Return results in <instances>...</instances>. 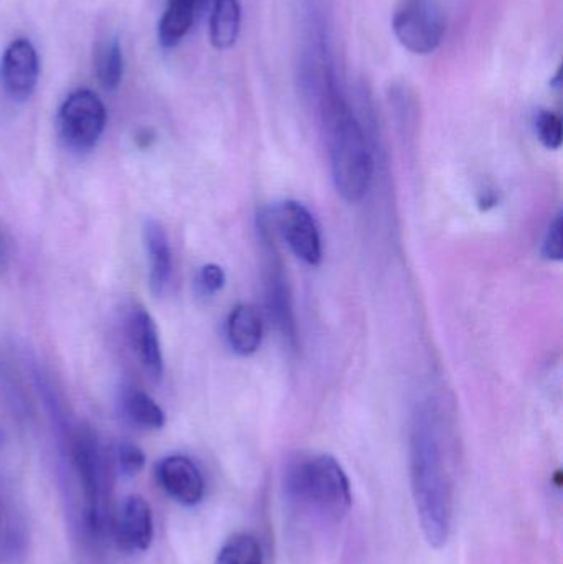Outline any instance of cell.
I'll use <instances>...</instances> for the list:
<instances>
[{
  "mask_svg": "<svg viewBox=\"0 0 563 564\" xmlns=\"http://www.w3.org/2000/svg\"><path fill=\"white\" fill-rule=\"evenodd\" d=\"M410 482L426 542L442 549L452 535L455 499L445 421L439 406L425 403L410 431Z\"/></svg>",
  "mask_w": 563,
  "mask_h": 564,
  "instance_id": "cell-1",
  "label": "cell"
},
{
  "mask_svg": "<svg viewBox=\"0 0 563 564\" xmlns=\"http://www.w3.org/2000/svg\"><path fill=\"white\" fill-rule=\"evenodd\" d=\"M320 109L337 194L357 204L372 185L376 164L362 124L327 72L321 73Z\"/></svg>",
  "mask_w": 563,
  "mask_h": 564,
  "instance_id": "cell-2",
  "label": "cell"
},
{
  "mask_svg": "<svg viewBox=\"0 0 563 564\" xmlns=\"http://www.w3.org/2000/svg\"><path fill=\"white\" fill-rule=\"evenodd\" d=\"M284 492L294 507L326 522H340L353 506L349 477L329 454L291 463L284 474Z\"/></svg>",
  "mask_w": 563,
  "mask_h": 564,
  "instance_id": "cell-3",
  "label": "cell"
},
{
  "mask_svg": "<svg viewBox=\"0 0 563 564\" xmlns=\"http://www.w3.org/2000/svg\"><path fill=\"white\" fill-rule=\"evenodd\" d=\"M392 29L397 40L415 55H430L442 45L446 20L440 0H402Z\"/></svg>",
  "mask_w": 563,
  "mask_h": 564,
  "instance_id": "cell-4",
  "label": "cell"
},
{
  "mask_svg": "<svg viewBox=\"0 0 563 564\" xmlns=\"http://www.w3.org/2000/svg\"><path fill=\"white\" fill-rule=\"evenodd\" d=\"M105 128V105L101 98L89 89H76L59 108V138L72 151H91L101 139Z\"/></svg>",
  "mask_w": 563,
  "mask_h": 564,
  "instance_id": "cell-5",
  "label": "cell"
},
{
  "mask_svg": "<svg viewBox=\"0 0 563 564\" xmlns=\"http://www.w3.org/2000/svg\"><path fill=\"white\" fill-rule=\"evenodd\" d=\"M274 225L294 254L310 267L323 261V241L316 220L300 202L286 200L274 210Z\"/></svg>",
  "mask_w": 563,
  "mask_h": 564,
  "instance_id": "cell-6",
  "label": "cell"
},
{
  "mask_svg": "<svg viewBox=\"0 0 563 564\" xmlns=\"http://www.w3.org/2000/svg\"><path fill=\"white\" fill-rule=\"evenodd\" d=\"M263 243L267 247V271H264V297H267L268 315L277 325L284 338L291 345H296L297 325L294 317L293 297H291L290 284L283 273V264L271 245L267 225L261 224Z\"/></svg>",
  "mask_w": 563,
  "mask_h": 564,
  "instance_id": "cell-7",
  "label": "cell"
},
{
  "mask_svg": "<svg viewBox=\"0 0 563 564\" xmlns=\"http://www.w3.org/2000/svg\"><path fill=\"white\" fill-rule=\"evenodd\" d=\"M73 456L85 487L86 510H88L89 525L99 529L101 525V494L105 486V463L101 449L91 431L83 430L76 434L73 443Z\"/></svg>",
  "mask_w": 563,
  "mask_h": 564,
  "instance_id": "cell-8",
  "label": "cell"
},
{
  "mask_svg": "<svg viewBox=\"0 0 563 564\" xmlns=\"http://www.w3.org/2000/svg\"><path fill=\"white\" fill-rule=\"evenodd\" d=\"M40 62L35 46L25 39L13 40L0 63V82L10 98L25 101L35 91Z\"/></svg>",
  "mask_w": 563,
  "mask_h": 564,
  "instance_id": "cell-9",
  "label": "cell"
},
{
  "mask_svg": "<svg viewBox=\"0 0 563 564\" xmlns=\"http://www.w3.org/2000/svg\"><path fill=\"white\" fill-rule=\"evenodd\" d=\"M158 479L169 497L185 507H194L204 499L205 484L194 460L185 456H169L158 466Z\"/></svg>",
  "mask_w": 563,
  "mask_h": 564,
  "instance_id": "cell-10",
  "label": "cell"
},
{
  "mask_svg": "<svg viewBox=\"0 0 563 564\" xmlns=\"http://www.w3.org/2000/svg\"><path fill=\"white\" fill-rule=\"evenodd\" d=\"M154 539L151 506L141 496L124 500L116 523V540L124 552H145Z\"/></svg>",
  "mask_w": 563,
  "mask_h": 564,
  "instance_id": "cell-11",
  "label": "cell"
},
{
  "mask_svg": "<svg viewBox=\"0 0 563 564\" xmlns=\"http://www.w3.org/2000/svg\"><path fill=\"white\" fill-rule=\"evenodd\" d=\"M128 334L145 373L154 380H161L164 375L161 338L154 318L145 308H132L128 317Z\"/></svg>",
  "mask_w": 563,
  "mask_h": 564,
  "instance_id": "cell-12",
  "label": "cell"
},
{
  "mask_svg": "<svg viewBox=\"0 0 563 564\" xmlns=\"http://www.w3.org/2000/svg\"><path fill=\"white\" fill-rule=\"evenodd\" d=\"M142 238L149 260V289L159 297L164 294L172 276L171 243L164 227L152 218L144 221Z\"/></svg>",
  "mask_w": 563,
  "mask_h": 564,
  "instance_id": "cell-13",
  "label": "cell"
},
{
  "mask_svg": "<svg viewBox=\"0 0 563 564\" xmlns=\"http://www.w3.org/2000/svg\"><path fill=\"white\" fill-rule=\"evenodd\" d=\"M227 340L231 350L240 357H250L260 348L263 340V322L253 305H235L228 315Z\"/></svg>",
  "mask_w": 563,
  "mask_h": 564,
  "instance_id": "cell-14",
  "label": "cell"
},
{
  "mask_svg": "<svg viewBox=\"0 0 563 564\" xmlns=\"http://www.w3.org/2000/svg\"><path fill=\"white\" fill-rule=\"evenodd\" d=\"M119 404H121L122 416L134 426L142 430H162L165 426L167 417L164 410L145 391L129 388L122 391Z\"/></svg>",
  "mask_w": 563,
  "mask_h": 564,
  "instance_id": "cell-15",
  "label": "cell"
},
{
  "mask_svg": "<svg viewBox=\"0 0 563 564\" xmlns=\"http://www.w3.org/2000/svg\"><path fill=\"white\" fill-rule=\"evenodd\" d=\"M241 25L238 0H215L210 17V42L217 50H228L237 43Z\"/></svg>",
  "mask_w": 563,
  "mask_h": 564,
  "instance_id": "cell-16",
  "label": "cell"
},
{
  "mask_svg": "<svg viewBox=\"0 0 563 564\" xmlns=\"http://www.w3.org/2000/svg\"><path fill=\"white\" fill-rule=\"evenodd\" d=\"M197 7L188 0H169L167 9L159 22V43L164 48H174L182 42L195 19Z\"/></svg>",
  "mask_w": 563,
  "mask_h": 564,
  "instance_id": "cell-17",
  "label": "cell"
},
{
  "mask_svg": "<svg viewBox=\"0 0 563 564\" xmlns=\"http://www.w3.org/2000/svg\"><path fill=\"white\" fill-rule=\"evenodd\" d=\"M96 75L102 88H118L124 73V58H122L121 45L118 40L109 39L99 43L95 55Z\"/></svg>",
  "mask_w": 563,
  "mask_h": 564,
  "instance_id": "cell-18",
  "label": "cell"
},
{
  "mask_svg": "<svg viewBox=\"0 0 563 564\" xmlns=\"http://www.w3.org/2000/svg\"><path fill=\"white\" fill-rule=\"evenodd\" d=\"M215 564H264L263 549L257 536L238 533L225 542Z\"/></svg>",
  "mask_w": 563,
  "mask_h": 564,
  "instance_id": "cell-19",
  "label": "cell"
},
{
  "mask_svg": "<svg viewBox=\"0 0 563 564\" xmlns=\"http://www.w3.org/2000/svg\"><path fill=\"white\" fill-rule=\"evenodd\" d=\"M535 132L544 148L557 151L562 145V119L552 111L542 109L535 118Z\"/></svg>",
  "mask_w": 563,
  "mask_h": 564,
  "instance_id": "cell-20",
  "label": "cell"
},
{
  "mask_svg": "<svg viewBox=\"0 0 563 564\" xmlns=\"http://www.w3.org/2000/svg\"><path fill=\"white\" fill-rule=\"evenodd\" d=\"M195 282H197L201 294L210 297V295L217 294L225 288L227 276H225L224 268L218 267V264H205L198 271L197 281Z\"/></svg>",
  "mask_w": 563,
  "mask_h": 564,
  "instance_id": "cell-21",
  "label": "cell"
},
{
  "mask_svg": "<svg viewBox=\"0 0 563 564\" xmlns=\"http://www.w3.org/2000/svg\"><path fill=\"white\" fill-rule=\"evenodd\" d=\"M118 464L119 469L124 476H138L145 464V456L136 444L122 443L118 447Z\"/></svg>",
  "mask_w": 563,
  "mask_h": 564,
  "instance_id": "cell-22",
  "label": "cell"
},
{
  "mask_svg": "<svg viewBox=\"0 0 563 564\" xmlns=\"http://www.w3.org/2000/svg\"><path fill=\"white\" fill-rule=\"evenodd\" d=\"M562 214L555 217L545 235L544 245H542V257L545 260L562 261L563 258V237H562Z\"/></svg>",
  "mask_w": 563,
  "mask_h": 564,
  "instance_id": "cell-23",
  "label": "cell"
},
{
  "mask_svg": "<svg viewBox=\"0 0 563 564\" xmlns=\"http://www.w3.org/2000/svg\"><path fill=\"white\" fill-rule=\"evenodd\" d=\"M7 267V248L3 243L2 235H0V270Z\"/></svg>",
  "mask_w": 563,
  "mask_h": 564,
  "instance_id": "cell-24",
  "label": "cell"
},
{
  "mask_svg": "<svg viewBox=\"0 0 563 564\" xmlns=\"http://www.w3.org/2000/svg\"><path fill=\"white\" fill-rule=\"evenodd\" d=\"M152 141V134L149 131H142L141 134L138 135V142L142 145V148H145V145L151 144Z\"/></svg>",
  "mask_w": 563,
  "mask_h": 564,
  "instance_id": "cell-25",
  "label": "cell"
},
{
  "mask_svg": "<svg viewBox=\"0 0 563 564\" xmlns=\"http://www.w3.org/2000/svg\"><path fill=\"white\" fill-rule=\"evenodd\" d=\"M188 2H192L195 7H198V3H201L202 0H188Z\"/></svg>",
  "mask_w": 563,
  "mask_h": 564,
  "instance_id": "cell-26",
  "label": "cell"
}]
</instances>
